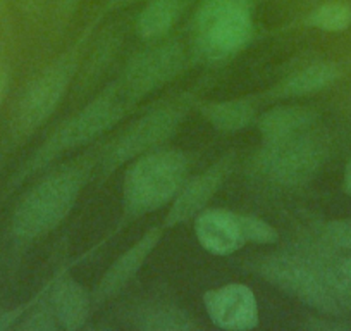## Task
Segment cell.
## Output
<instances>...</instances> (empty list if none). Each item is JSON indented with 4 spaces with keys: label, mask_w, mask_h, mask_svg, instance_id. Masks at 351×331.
I'll return each instance as SVG.
<instances>
[{
    "label": "cell",
    "mask_w": 351,
    "mask_h": 331,
    "mask_svg": "<svg viewBox=\"0 0 351 331\" xmlns=\"http://www.w3.org/2000/svg\"><path fill=\"white\" fill-rule=\"evenodd\" d=\"M86 178L84 166L71 164L38 181L16 205L12 233L21 240H35L56 229L73 211Z\"/></svg>",
    "instance_id": "cell-1"
},
{
    "label": "cell",
    "mask_w": 351,
    "mask_h": 331,
    "mask_svg": "<svg viewBox=\"0 0 351 331\" xmlns=\"http://www.w3.org/2000/svg\"><path fill=\"white\" fill-rule=\"evenodd\" d=\"M188 159L181 150H152L128 170L123 185L124 212L130 218L164 207L186 183Z\"/></svg>",
    "instance_id": "cell-2"
},
{
    "label": "cell",
    "mask_w": 351,
    "mask_h": 331,
    "mask_svg": "<svg viewBox=\"0 0 351 331\" xmlns=\"http://www.w3.org/2000/svg\"><path fill=\"white\" fill-rule=\"evenodd\" d=\"M131 99L133 97L124 87L110 89L100 97H97L93 102H90L84 109L69 117L66 123L60 124L50 135L49 140L26 162L19 174H16L12 185H19L26 176L45 168L50 161H53L62 152L81 147V145L95 140L97 137L106 133L112 124H116L123 117Z\"/></svg>",
    "instance_id": "cell-3"
},
{
    "label": "cell",
    "mask_w": 351,
    "mask_h": 331,
    "mask_svg": "<svg viewBox=\"0 0 351 331\" xmlns=\"http://www.w3.org/2000/svg\"><path fill=\"white\" fill-rule=\"evenodd\" d=\"M255 271L276 288L326 316L341 317L346 312L313 258L296 254L267 255L255 262Z\"/></svg>",
    "instance_id": "cell-4"
},
{
    "label": "cell",
    "mask_w": 351,
    "mask_h": 331,
    "mask_svg": "<svg viewBox=\"0 0 351 331\" xmlns=\"http://www.w3.org/2000/svg\"><path fill=\"white\" fill-rule=\"evenodd\" d=\"M326 141L312 128L265 141L260 154V168L272 181L298 185L315 174L326 157Z\"/></svg>",
    "instance_id": "cell-5"
},
{
    "label": "cell",
    "mask_w": 351,
    "mask_h": 331,
    "mask_svg": "<svg viewBox=\"0 0 351 331\" xmlns=\"http://www.w3.org/2000/svg\"><path fill=\"white\" fill-rule=\"evenodd\" d=\"M74 62L67 57L53 62L23 90L11 119L14 140L29 137L57 109L73 76Z\"/></svg>",
    "instance_id": "cell-6"
},
{
    "label": "cell",
    "mask_w": 351,
    "mask_h": 331,
    "mask_svg": "<svg viewBox=\"0 0 351 331\" xmlns=\"http://www.w3.org/2000/svg\"><path fill=\"white\" fill-rule=\"evenodd\" d=\"M183 114L184 109L181 106H165L145 114L114 141L107 154L106 168H117L164 144L178 130Z\"/></svg>",
    "instance_id": "cell-7"
},
{
    "label": "cell",
    "mask_w": 351,
    "mask_h": 331,
    "mask_svg": "<svg viewBox=\"0 0 351 331\" xmlns=\"http://www.w3.org/2000/svg\"><path fill=\"white\" fill-rule=\"evenodd\" d=\"M184 62V54L180 45L169 43V45L157 47L143 56L136 57L128 67L126 78L123 87L134 95H143L150 90L167 83L171 78L180 73Z\"/></svg>",
    "instance_id": "cell-8"
},
{
    "label": "cell",
    "mask_w": 351,
    "mask_h": 331,
    "mask_svg": "<svg viewBox=\"0 0 351 331\" xmlns=\"http://www.w3.org/2000/svg\"><path fill=\"white\" fill-rule=\"evenodd\" d=\"M208 317L222 330L246 331L258 323V309L252 290L239 283L210 290L204 297Z\"/></svg>",
    "instance_id": "cell-9"
},
{
    "label": "cell",
    "mask_w": 351,
    "mask_h": 331,
    "mask_svg": "<svg viewBox=\"0 0 351 331\" xmlns=\"http://www.w3.org/2000/svg\"><path fill=\"white\" fill-rule=\"evenodd\" d=\"M231 155L222 157L221 161L210 166L205 173L198 174L197 178L184 183L180 194L176 195L174 204H172L171 211H169L167 218H165V226L171 228V226L183 225V222L190 221L191 218L200 214L202 211H205L210 198L214 197L215 192L224 183L226 176L231 171Z\"/></svg>",
    "instance_id": "cell-10"
},
{
    "label": "cell",
    "mask_w": 351,
    "mask_h": 331,
    "mask_svg": "<svg viewBox=\"0 0 351 331\" xmlns=\"http://www.w3.org/2000/svg\"><path fill=\"white\" fill-rule=\"evenodd\" d=\"M202 45L210 57L238 52L252 36V19L246 9H226L198 23Z\"/></svg>",
    "instance_id": "cell-11"
},
{
    "label": "cell",
    "mask_w": 351,
    "mask_h": 331,
    "mask_svg": "<svg viewBox=\"0 0 351 331\" xmlns=\"http://www.w3.org/2000/svg\"><path fill=\"white\" fill-rule=\"evenodd\" d=\"M195 233L200 245L214 255H229L245 245L239 233L238 214L224 209L202 211L197 216Z\"/></svg>",
    "instance_id": "cell-12"
},
{
    "label": "cell",
    "mask_w": 351,
    "mask_h": 331,
    "mask_svg": "<svg viewBox=\"0 0 351 331\" xmlns=\"http://www.w3.org/2000/svg\"><path fill=\"white\" fill-rule=\"evenodd\" d=\"M162 236L160 228H152L143 235V238L138 240L133 247H130L116 262L109 268V271L104 275L97 290V299L106 300L119 293L141 269L143 262L155 249Z\"/></svg>",
    "instance_id": "cell-13"
},
{
    "label": "cell",
    "mask_w": 351,
    "mask_h": 331,
    "mask_svg": "<svg viewBox=\"0 0 351 331\" xmlns=\"http://www.w3.org/2000/svg\"><path fill=\"white\" fill-rule=\"evenodd\" d=\"M92 300L83 285L73 278H62L56 283L50 295V309L56 316L59 328L64 330H80L90 316Z\"/></svg>",
    "instance_id": "cell-14"
},
{
    "label": "cell",
    "mask_w": 351,
    "mask_h": 331,
    "mask_svg": "<svg viewBox=\"0 0 351 331\" xmlns=\"http://www.w3.org/2000/svg\"><path fill=\"white\" fill-rule=\"evenodd\" d=\"M315 121V113L306 107H278L260 116L258 130L263 141H272L312 128Z\"/></svg>",
    "instance_id": "cell-15"
},
{
    "label": "cell",
    "mask_w": 351,
    "mask_h": 331,
    "mask_svg": "<svg viewBox=\"0 0 351 331\" xmlns=\"http://www.w3.org/2000/svg\"><path fill=\"white\" fill-rule=\"evenodd\" d=\"M134 326L145 331H186L197 328V324L184 310L167 304H158L138 310Z\"/></svg>",
    "instance_id": "cell-16"
},
{
    "label": "cell",
    "mask_w": 351,
    "mask_h": 331,
    "mask_svg": "<svg viewBox=\"0 0 351 331\" xmlns=\"http://www.w3.org/2000/svg\"><path fill=\"white\" fill-rule=\"evenodd\" d=\"M337 78V69L332 64H313V66L303 67L302 71L289 76L282 83L281 92L285 95L302 97L308 93H315L334 83Z\"/></svg>",
    "instance_id": "cell-17"
},
{
    "label": "cell",
    "mask_w": 351,
    "mask_h": 331,
    "mask_svg": "<svg viewBox=\"0 0 351 331\" xmlns=\"http://www.w3.org/2000/svg\"><path fill=\"white\" fill-rule=\"evenodd\" d=\"M202 114L221 131H238L253 119V107L245 100H226L202 106Z\"/></svg>",
    "instance_id": "cell-18"
},
{
    "label": "cell",
    "mask_w": 351,
    "mask_h": 331,
    "mask_svg": "<svg viewBox=\"0 0 351 331\" xmlns=\"http://www.w3.org/2000/svg\"><path fill=\"white\" fill-rule=\"evenodd\" d=\"M176 18L178 5L172 0H152L138 19V33L143 38H158L169 32Z\"/></svg>",
    "instance_id": "cell-19"
},
{
    "label": "cell",
    "mask_w": 351,
    "mask_h": 331,
    "mask_svg": "<svg viewBox=\"0 0 351 331\" xmlns=\"http://www.w3.org/2000/svg\"><path fill=\"white\" fill-rule=\"evenodd\" d=\"M313 261L317 262L320 273L341 306L346 310H351V278L344 271L343 261H337L329 255H319V258H313Z\"/></svg>",
    "instance_id": "cell-20"
},
{
    "label": "cell",
    "mask_w": 351,
    "mask_h": 331,
    "mask_svg": "<svg viewBox=\"0 0 351 331\" xmlns=\"http://www.w3.org/2000/svg\"><path fill=\"white\" fill-rule=\"evenodd\" d=\"M310 25L322 32H343L351 23V11L344 4H326L310 16Z\"/></svg>",
    "instance_id": "cell-21"
},
{
    "label": "cell",
    "mask_w": 351,
    "mask_h": 331,
    "mask_svg": "<svg viewBox=\"0 0 351 331\" xmlns=\"http://www.w3.org/2000/svg\"><path fill=\"white\" fill-rule=\"evenodd\" d=\"M239 233L245 243H258V245H269V243L278 242L279 235L276 228H272L269 222L263 219L253 218V216L238 214Z\"/></svg>",
    "instance_id": "cell-22"
},
{
    "label": "cell",
    "mask_w": 351,
    "mask_h": 331,
    "mask_svg": "<svg viewBox=\"0 0 351 331\" xmlns=\"http://www.w3.org/2000/svg\"><path fill=\"white\" fill-rule=\"evenodd\" d=\"M57 328H59V324H57V319L50 307H40L35 312L29 314L26 321H23V324H19V330L32 331H50L57 330Z\"/></svg>",
    "instance_id": "cell-23"
},
{
    "label": "cell",
    "mask_w": 351,
    "mask_h": 331,
    "mask_svg": "<svg viewBox=\"0 0 351 331\" xmlns=\"http://www.w3.org/2000/svg\"><path fill=\"white\" fill-rule=\"evenodd\" d=\"M326 238L330 245L351 251V221H332L326 226Z\"/></svg>",
    "instance_id": "cell-24"
},
{
    "label": "cell",
    "mask_w": 351,
    "mask_h": 331,
    "mask_svg": "<svg viewBox=\"0 0 351 331\" xmlns=\"http://www.w3.org/2000/svg\"><path fill=\"white\" fill-rule=\"evenodd\" d=\"M248 2L250 0H207L198 16V23L226 9H246Z\"/></svg>",
    "instance_id": "cell-25"
},
{
    "label": "cell",
    "mask_w": 351,
    "mask_h": 331,
    "mask_svg": "<svg viewBox=\"0 0 351 331\" xmlns=\"http://www.w3.org/2000/svg\"><path fill=\"white\" fill-rule=\"evenodd\" d=\"M337 319H341V317H322V319L305 323L303 328H306V330H351V324L343 323V321Z\"/></svg>",
    "instance_id": "cell-26"
},
{
    "label": "cell",
    "mask_w": 351,
    "mask_h": 331,
    "mask_svg": "<svg viewBox=\"0 0 351 331\" xmlns=\"http://www.w3.org/2000/svg\"><path fill=\"white\" fill-rule=\"evenodd\" d=\"M23 312H25V307L9 310V312H0V330H8V328H11L12 324L21 317Z\"/></svg>",
    "instance_id": "cell-27"
},
{
    "label": "cell",
    "mask_w": 351,
    "mask_h": 331,
    "mask_svg": "<svg viewBox=\"0 0 351 331\" xmlns=\"http://www.w3.org/2000/svg\"><path fill=\"white\" fill-rule=\"evenodd\" d=\"M9 90V69L4 62H0V106L4 102Z\"/></svg>",
    "instance_id": "cell-28"
},
{
    "label": "cell",
    "mask_w": 351,
    "mask_h": 331,
    "mask_svg": "<svg viewBox=\"0 0 351 331\" xmlns=\"http://www.w3.org/2000/svg\"><path fill=\"white\" fill-rule=\"evenodd\" d=\"M344 187L346 192L351 195V161L346 164V171H344Z\"/></svg>",
    "instance_id": "cell-29"
},
{
    "label": "cell",
    "mask_w": 351,
    "mask_h": 331,
    "mask_svg": "<svg viewBox=\"0 0 351 331\" xmlns=\"http://www.w3.org/2000/svg\"><path fill=\"white\" fill-rule=\"evenodd\" d=\"M343 268H344V271H346V275L351 278V258L350 259H344V261H343Z\"/></svg>",
    "instance_id": "cell-30"
},
{
    "label": "cell",
    "mask_w": 351,
    "mask_h": 331,
    "mask_svg": "<svg viewBox=\"0 0 351 331\" xmlns=\"http://www.w3.org/2000/svg\"><path fill=\"white\" fill-rule=\"evenodd\" d=\"M4 8V0H0V9Z\"/></svg>",
    "instance_id": "cell-31"
},
{
    "label": "cell",
    "mask_w": 351,
    "mask_h": 331,
    "mask_svg": "<svg viewBox=\"0 0 351 331\" xmlns=\"http://www.w3.org/2000/svg\"><path fill=\"white\" fill-rule=\"evenodd\" d=\"M26 2H32V0H26Z\"/></svg>",
    "instance_id": "cell-32"
}]
</instances>
